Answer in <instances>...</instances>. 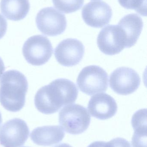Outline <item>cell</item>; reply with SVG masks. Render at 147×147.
Returning a JSON list of instances; mask_svg holds the SVG:
<instances>
[{"label":"cell","instance_id":"cell-25","mask_svg":"<svg viewBox=\"0 0 147 147\" xmlns=\"http://www.w3.org/2000/svg\"><path fill=\"white\" fill-rule=\"evenodd\" d=\"M2 122V118L1 114L0 112V125L1 124Z\"/></svg>","mask_w":147,"mask_h":147},{"label":"cell","instance_id":"cell-9","mask_svg":"<svg viewBox=\"0 0 147 147\" xmlns=\"http://www.w3.org/2000/svg\"><path fill=\"white\" fill-rule=\"evenodd\" d=\"M110 86L119 95L132 94L139 88L141 83L140 75L129 67H120L115 70L110 77Z\"/></svg>","mask_w":147,"mask_h":147},{"label":"cell","instance_id":"cell-12","mask_svg":"<svg viewBox=\"0 0 147 147\" xmlns=\"http://www.w3.org/2000/svg\"><path fill=\"white\" fill-rule=\"evenodd\" d=\"M117 104L115 99L106 93H98L91 98L88 109L93 117L101 120L113 117L117 111Z\"/></svg>","mask_w":147,"mask_h":147},{"label":"cell","instance_id":"cell-1","mask_svg":"<svg viewBox=\"0 0 147 147\" xmlns=\"http://www.w3.org/2000/svg\"><path fill=\"white\" fill-rule=\"evenodd\" d=\"M78 93L77 87L72 81L58 79L39 89L35 97V105L43 114H54L63 106L75 102Z\"/></svg>","mask_w":147,"mask_h":147},{"label":"cell","instance_id":"cell-22","mask_svg":"<svg viewBox=\"0 0 147 147\" xmlns=\"http://www.w3.org/2000/svg\"><path fill=\"white\" fill-rule=\"evenodd\" d=\"M87 147H108V144L105 142L96 141L92 142Z\"/></svg>","mask_w":147,"mask_h":147},{"label":"cell","instance_id":"cell-13","mask_svg":"<svg viewBox=\"0 0 147 147\" xmlns=\"http://www.w3.org/2000/svg\"><path fill=\"white\" fill-rule=\"evenodd\" d=\"M64 136V130L59 126L38 127L30 134V138L34 143L43 146H50L58 144Z\"/></svg>","mask_w":147,"mask_h":147},{"label":"cell","instance_id":"cell-20","mask_svg":"<svg viewBox=\"0 0 147 147\" xmlns=\"http://www.w3.org/2000/svg\"><path fill=\"white\" fill-rule=\"evenodd\" d=\"M108 147H131L130 143L125 139L117 138L107 142Z\"/></svg>","mask_w":147,"mask_h":147},{"label":"cell","instance_id":"cell-10","mask_svg":"<svg viewBox=\"0 0 147 147\" xmlns=\"http://www.w3.org/2000/svg\"><path fill=\"white\" fill-rule=\"evenodd\" d=\"M85 47L83 43L74 38L64 40L54 50L56 60L61 65L67 67L78 64L83 57Z\"/></svg>","mask_w":147,"mask_h":147},{"label":"cell","instance_id":"cell-26","mask_svg":"<svg viewBox=\"0 0 147 147\" xmlns=\"http://www.w3.org/2000/svg\"></svg>","mask_w":147,"mask_h":147},{"label":"cell","instance_id":"cell-2","mask_svg":"<svg viewBox=\"0 0 147 147\" xmlns=\"http://www.w3.org/2000/svg\"><path fill=\"white\" fill-rule=\"evenodd\" d=\"M28 83L26 76L20 71H6L0 80V103L7 110L16 112L24 107Z\"/></svg>","mask_w":147,"mask_h":147},{"label":"cell","instance_id":"cell-19","mask_svg":"<svg viewBox=\"0 0 147 147\" xmlns=\"http://www.w3.org/2000/svg\"><path fill=\"white\" fill-rule=\"evenodd\" d=\"M133 147H147V133H135L132 138Z\"/></svg>","mask_w":147,"mask_h":147},{"label":"cell","instance_id":"cell-17","mask_svg":"<svg viewBox=\"0 0 147 147\" xmlns=\"http://www.w3.org/2000/svg\"><path fill=\"white\" fill-rule=\"evenodd\" d=\"M132 125L134 132H147V110L136 111L132 118Z\"/></svg>","mask_w":147,"mask_h":147},{"label":"cell","instance_id":"cell-4","mask_svg":"<svg viewBox=\"0 0 147 147\" xmlns=\"http://www.w3.org/2000/svg\"><path fill=\"white\" fill-rule=\"evenodd\" d=\"M77 83L81 92L91 96L108 90V75L100 66L89 65L85 67L80 71Z\"/></svg>","mask_w":147,"mask_h":147},{"label":"cell","instance_id":"cell-11","mask_svg":"<svg viewBox=\"0 0 147 147\" xmlns=\"http://www.w3.org/2000/svg\"><path fill=\"white\" fill-rule=\"evenodd\" d=\"M82 14L84 21L87 25L95 28H101L110 22L112 10L105 2L94 1L84 6Z\"/></svg>","mask_w":147,"mask_h":147},{"label":"cell","instance_id":"cell-6","mask_svg":"<svg viewBox=\"0 0 147 147\" xmlns=\"http://www.w3.org/2000/svg\"><path fill=\"white\" fill-rule=\"evenodd\" d=\"M35 21L39 30L48 36L62 34L67 26L65 16L52 7L41 9L37 13Z\"/></svg>","mask_w":147,"mask_h":147},{"label":"cell","instance_id":"cell-5","mask_svg":"<svg viewBox=\"0 0 147 147\" xmlns=\"http://www.w3.org/2000/svg\"><path fill=\"white\" fill-rule=\"evenodd\" d=\"M53 53L51 41L42 35H34L28 38L22 47V53L27 62L35 66H41L47 63Z\"/></svg>","mask_w":147,"mask_h":147},{"label":"cell","instance_id":"cell-14","mask_svg":"<svg viewBox=\"0 0 147 147\" xmlns=\"http://www.w3.org/2000/svg\"><path fill=\"white\" fill-rule=\"evenodd\" d=\"M118 25L125 33L127 40L126 48H130L135 45L143 29V22L141 17L137 14H129L122 18Z\"/></svg>","mask_w":147,"mask_h":147},{"label":"cell","instance_id":"cell-18","mask_svg":"<svg viewBox=\"0 0 147 147\" xmlns=\"http://www.w3.org/2000/svg\"><path fill=\"white\" fill-rule=\"evenodd\" d=\"M122 7L126 9H133L143 16L147 15V0H118Z\"/></svg>","mask_w":147,"mask_h":147},{"label":"cell","instance_id":"cell-15","mask_svg":"<svg viewBox=\"0 0 147 147\" xmlns=\"http://www.w3.org/2000/svg\"><path fill=\"white\" fill-rule=\"evenodd\" d=\"M28 0H1L0 9L8 20L14 21L23 20L30 10Z\"/></svg>","mask_w":147,"mask_h":147},{"label":"cell","instance_id":"cell-24","mask_svg":"<svg viewBox=\"0 0 147 147\" xmlns=\"http://www.w3.org/2000/svg\"><path fill=\"white\" fill-rule=\"evenodd\" d=\"M54 147H72L71 146H70L69 144H66V143H62L59 145H57Z\"/></svg>","mask_w":147,"mask_h":147},{"label":"cell","instance_id":"cell-23","mask_svg":"<svg viewBox=\"0 0 147 147\" xmlns=\"http://www.w3.org/2000/svg\"><path fill=\"white\" fill-rule=\"evenodd\" d=\"M5 71V66L2 59L0 57V78Z\"/></svg>","mask_w":147,"mask_h":147},{"label":"cell","instance_id":"cell-3","mask_svg":"<svg viewBox=\"0 0 147 147\" xmlns=\"http://www.w3.org/2000/svg\"><path fill=\"white\" fill-rule=\"evenodd\" d=\"M91 116L86 108L80 105L70 104L64 107L59 114V123L66 133L80 134L87 130Z\"/></svg>","mask_w":147,"mask_h":147},{"label":"cell","instance_id":"cell-16","mask_svg":"<svg viewBox=\"0 0 147 147\" xmlns=\"http://www.w3.org/2000/svg\"><path fill=\"white\" fill-rule=\"evenodd\" d=\"M56 9L65 13H74L83 7L84 0H52Z\"/></svg>","mask_w":147,"mask_h":147},{"label":"cell","instance_id":"cell-8","mask_svg":"<svg viewBox=\"0 0 147 147\" xmlns=\"http://www.w3.org/2000/svg\"><path fill=\"white\" fill-rule=\"evenodd\" d=\"M29 130L25 121L14 118L0 128V144L3 147H20L28 139Z\"/></svg>","mask_w":147,"mask_h":147},{"label":"cell","instance_id":"cell-21","mask_svg":"<svg viewBox=\"0 0 147 147\" xmlns=\"http://www.w3.org/2000/svg\"><path fill=\"white\" fill-rule=\"evenodd\" d=\"M7 23L3 16L0 14V39L5 35L7 32Z\"/></svg>","mask_w":147,"mask_h":147},{"label":"cell","instance_id":"cell-7","mask_svg":"<svg viewBox=\"0 0 147 147\" xmlns=\"http://www.w3.org/2000/svg\"><path fill=\"white\" fill-rule=\"evenodd\" d=\"M97 43L101 51L109 56L118 54L127 45L125 33L118 25L104 28L98 34Z\"/></svg>","mask_w":147,"mask_h":147}]
</instances>
